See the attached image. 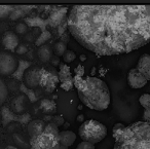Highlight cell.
Listing matches in <instances>:
<instances>
[{"label":"cell","instance_id":"21","mask_svg":"<svg viewBox=\"0 0 150 149\" xmlns=\"http://www.w3.org/2000/svg\"><path fill=\"white\" fill-rule=\"evenodd\" d=\"M13 141L15 145L20 149H29L31 148L30 141L26 138L25 136L21 134H13Z\"/></svg>","mask_w":150,"mask_h":149},{"label":"cell","instance_id":"25","mask_svg":"<svg viewBox=\"0 0 150 149\" xmlns=\"http://www.w3.org/2000/svg\"><path fill=\"white\" fill-rule=\"evenodd\" d=\"M50 38H52V33L46 30V31H44V32H41V34L38 36L35 41V44L37 46H42V45H44L45 42L47 41V40H50Z\"/></svg>","mask_w":150,"mask_h":149},{"label":"cell","instance_id":"1","mask_svg":"<svg viewBox=\"0 0 150 149\" xmlns=\"http://www.w3.org/2000/svg\"><path fill=\"white\" fill-rule=\"evenodd\" d=\"M68 29L97 56L129 54L150 42V5H74Z\"/></svg>","mask_w":150,"mask_h":149},{"label":"cell","instance_id":"39","mask_svg":"<svg viewBox=\"0 0 150 149\" xmlns=\"http://www.w3.org/2000/svg\"><path fill=\"white\" fill-rule=\"evenodd\" d=\"M79 59H80V61H81V62H84V61L86 60V57L84 56V55H80Z\"/></svg>","mask_w":150,"mask_h":149},{"label":"cell","instance_id":"16","mask_svg":"<svg viewBox=\"0 0 150 149\" xmlns=\"http://www.w3.org/2000/svg\"><path fill=\"white\" fill-rule=\"evenodd\" d=\"M40 109L46 115L54 116V114L57 112V104L50 99H42L40 101Z\"/></svg>","mask_w":150,"mask_h":149},{"label":"cell","instance_id":"8","mask_svg":"<svg viewBox=\"0 0 150 149\" xmlns=\"http://www.w3.org/2000/svg\"><path fill=\"white\" fill-rule=\"evenodd\" d=\"M67 7H59V6H52L50 16L47 18L48 25L52 28H58L62 23L68 20L67 17Z\"/></svg>","mask_w":150,"mask_h":149},{"label":"cell","instance_id":"11","mask_svg":"<svg viewBox=\"0 0 150 149\" xmlns=\"http://www.w3.org/2000/svg\"><path fill=\"white\" fill-rule=\"evenodd\" d=\"M46 126V122L43 119H35L32 120L27 126L28 134L30 136V139H33L38 137L44 132Z\"/></svg>","mask_w":150,"mask_h":149},{"label":"cell","instance_id":"26","mask_svg":"<svg viewBox=\"0 0 150 149\" xmlns=\"http://www.w3.org/2000/svg\"><path fill=\"white\" fill-rule=\"evenodd\" d=\"M125 128H127V126H125L123 123H120V122H117V123H115L114 126H113V128H112V136H113V138H114V140L118 139L119 137H120L121 135L123 134V132H125Z\"/></svg>","mask_w":150,"mask_h":149},{"label":"cell","instance_id":"35","mask_svg":"<svg viewBox=\"0 0 150 149\" xmlns=\"http://www.w3.org/2000/svg\"><path fill=\"white\" fill-rule=\"evenodd\" d=\"M28 52V48L26 44H20L19 46H18V48L16 50V53H17L18 55H25L26 53Z\"/></svg>","mask_w":150,"mask_h":149},{"label":"cell","instance_id":"23","mask_svg":"<svg viewBox=\"0 0 150 149\" xmlns=\"http://www.w3.org/2000/svg\"><path fill=\"white\" fill-rule=\"evenodd\" d=\"M20 89L23 92L24 95L27 96L28 99H29V101L31 102V103H35V102L37 101V96H36L35 92H34L32 89L27 87L25 84H21L20 85Z\"/></svg>","mask_w":150,"mask_h":149},{"label":"cell","instance_id":"31","mask_svg":"<svg viewBox=\"0 0 150 149\" xmlns=\"http://www.w3.org/2000/svg\"><path fill=\"white\" fill-rule=\"evenodd\" d=\"M28 30V26L26 23H19L16 26V32L18 34H25Z\"/></svg>","mask_w":150,"mask_h":149},{"label":"cell","instance_id":"34","mask_svg":"<svg viewBox=\"0 0 150 149\" xmlns=\"http://www.w3.org/2000/svg\"><path fill=\"white\" fill-rule=\"evenodd\" d=\"M74 72H75V75H77V76H80V77H83V75H84L83 65H81V64L77 65V67L74 69Z\"/></svg>","mask_w":150,"mask_h":149},{"label":"cell","instance_id":"27","mask_svg":"<svg viewBox=\"0 0 150 149\" xmlns=\"http://www.w3.org/2000/svg\"><path fill=\"white\" fill-rule=\"evenodd\" d=\"M6 98H7V87L5 85V83L3 82L2 79L0 78V108L2 107V105L4 104Z\"/></svg>","mask_w":150,"mask_h":149},{"label":"cell","instance_id":"2","mask_svg":"<svg viewBox=\"0 0 150 149\" xmlns=\"http://www.w3.org/2000/svg\"><path fill=\"white\" fill-rule=\"evenodd\" d=\"M79 100L84 106L96 111H103L109 107L111 94L107 83L101 78L88 76L77 89Z\"/></svg>","mask_w":150,"mask_h":149},{"label":"cell","instance_id":"13","mask_svg":"<svg viewBox=\"0 0 150 149\" xmlns=\"http://www.w3.org/2000/svg\"><path fill=\"white\" fill-rule=\"evenodd\" d=\"M2 44L6 50L13 52L18 48L19 44V38H18L17 34L13 31H7L4 33L2 37Z\"/></svg>","mask_w":150,"mask_h":149},{"label":"cell","instance_id":"3","mask_svg":"<svg viewBox=\"0 0 150 149\" xmlns=\"http://www.w3.org/2000/svg\"><path fill=\"white\" fill-rule=\"evenodd\" d=\"M113 149H150V122H133L115 140Z\"/></svg>","mask_w":150,"mask_h":149},{"label":"cell","instance_id":"37","mask_svg":"<svg viewBox=\"0 0 150 149\" xmlns=\"http://www.w3.org/2000/svg\"><path fill=\"white\" fill-rule=\"evenodd\" d=\"M50 62H52V66H58V65H60V60H59V57H52V60H50Z\"/></svg>","mask_w":150,"mask_h":149},{"label":"cell","instance_id":"28","mask_svg":"<svg viewBox=\"0 0 150 149\" xmlns=\"http://www.w3.org/2000/svg\"><path fill=\"white\" fill-rule=\"evenodd\" d=\"M15 5H0V19H4L11 16Z\"/></svg>","mask_w":150,"mask_h":149},{"label":"cell","instance_id":"36","mask_svg":"<svg viewBox=\"0 0 150 149\" xmlns=\"http://www.w3.org/2000/svg\"><path fill=\"white\" fill-rule=\"evenodd\" d=\"M143 121L150 122V109H144V112H143Z\"/></svg>","mask_w":150,"mask_h":149},{"label":"cell","instance_id":"18","mask_svg":"<svg viewBox=\"0 0 150 149\" xmlns=\"http://www.w3.org/2000/svg\"><path fill=\"white\" fill-rule=\"evenodd\" d=\"M25 23L27 24V26H29V27L40 28L41 32L46 31V26L48 25L47 19L44 20V19H41V18H38V17H35V18H26V19H25Z\"/></svg>","mask_w":150,"mask_h":149},{"label":"cell","instance_id":"30","mask_svg":"<svg viewBox=\"0 0 150 149\" xmlns=\"http://www.w3.org/2000/svg\"><path fill=\"white\" fill-rule=\"evenodd\" d=\"M62 58H63V61H64L65 63H71L76 59V54H75L74 52H72V50H68L66 53H65L64 56H63Z\"/></svg>","mask_w":150,"mask_h":149},{"label":"cell","instance_id":"24","mask_svg":"<svg viewBox=\"0 0 150 149\" xmlns=\"http://www.w3.org/2000/svg\"><path fill=\"white\" fill-rule=\"evenodd\" d=\"M67 44L65 43V42L63 41H58L54 43V54L57 55V57H63L64 56V54L67 52Z\"/></svg>","mask_w":150,"mask_h":149},{"label":"cell","instance_id":"29","mask_svg":"<svg viewBox=\"0 0 150 149\" xmlns=\"http://www.w3.org/2000/svg\"><path fill=\"white\" fill-rule=\"evenodd\" d=\"M139 103L144 109H150V94H143L140 96Z\"/></svg>","mask_w":150,"mask_h":149},{"label":"cell","instance_id":"20","mask_svg":"<svg viewBox=\"0 0 150 149\" xmlns=\"http://www.w3.org/2000/svg\"><path fill=\"white\" fill-rule=\"evenodd\" d=\"M58 76H59V80H60L61 83L64 82V81L72 80L73 79L72 73H71V71H70V67L65 64V63H61L60 64V70H59Z\"/></svg>","mask_w":150,"mask_h":149},{"label":"cell","instance_id":"7","mask_svg":"<svg viewBox=\"0 0 150 149\" xmlns=\"http://www.w3.org/2000/svg\"><path fill=\"white\" fill-rule=\"evenodd\" d=\"M1 115H2V123L4 126L9 124L13 121H17L23 124H25V123L29 124L30 122L32 121L31 116H30L29 113L26 112V113L21 114V115H17V114L11 109H9L8 107L1 108Z\"/></svg>","mask_w":150,"mask_h":149},{"label":"cell","instance_id":"4","mask_svg":"<svg viewBox=\"0 0 150 149\" xmlns=\"http://www.w3.org/2000/svg\"><path fill=\"white\" fill-rule=\"evenodd\" d=\"M31 149H60V131L52 122H47L41 135L30 139Z\"/></svg>","mask_w":150,"mask_h":149},{"label":"cell","instance_id":"40","mask_svg":"<svg viewBox=\"0 0 150 149\" xmlns=\"http://www.w3.org/2000/svg\"><path fill=\"white\" fill-rule=\"evenodd\" d=\"M7 149H18L17 147H13V146H8L7 147Z\"/></svg>","mask_w":150,"mask_h":149},{"label":"cell","instance_id":"17","mask_svg":"<svg viewBox=\"0 0 150 149\" xmlns=\"http://www.w3.org/2000/svg\"><path fill=\"white\" fill-rule=\"evenodd\" d=\"M33 7L34 6H27V5H15V9L11 11L9 18L11 20H15V21L21 19V18L25 17L26 15H28Z\"/></svg>","mask_w":150,"mask_h":149},{"label":"cell","instance_id":"38","mask_svg":"<svg viewBox=\"0 0 150 149\" xmlns=\"http://www.w3.org/2000/svg\"><path fill=\"white\" fill-rule=\"evenodd\" d=\"M76 119H77L78 121L82 122V123L86 121V120H84V115H83V114H79V115L77 116V118H76Z\"/></svg>","mask_w":150,"mask_h":149},{"label":"cell","instance_id":"32","mask_svg":"<svg viewBox=\"0 0 150 149\" xmlns=\"http://www.w3.org/2000/svg\"><path fill=\"white\" fill-rule=\"evenodd\" d=\"M61 87H62L64 91L66 92H69L74 87V83H73V79L72 80H67V81H64V82L61 83Z\"/></svg>","mask_w":150,"mask_h":149},{"label":"cell","instance_id":"14","mask_svg":"<svg viewBox=\"0 0 150 149\" xmlns=\"http://www.w3.org/2000/svg\"><path fill=\"white\" fill-rule=\"evenodd\" d=\"M76 140V135L71 131L60 132V149H68Z\"/></svg>","mask_w":150,"mask_h":149},{"label":"cell","instance_id":"12","mask_svg":"<svg viewBox=\"0 0 150 149\" xmlns=\"http://www.w3.org/2000/svg\"><path fill=\"white\" fill-rule=\"evenodd\" d=\"M140 73L145 76L148 81L150 80V55L144 54L139 58L137 63V67Z\"/></svg>","mask_w":150,"mask_h":149},{"label":"cell","instance_id":"5","mask_svg":"<svg viewBox=\"0 0 150 149\" xmlns=\"http://www.w3.org/2000/svg\"><path fill=\"white\" fill-rule=\"evenodd\" d=\"M78 134L82 141L95 145L106 138L107 128L98 120L88 119L81 123L78 128Z\"/></svg>","mask_w":150,"mask_h":149},{"label":"cell","instance_id":"15","mask_svg":"<svg viewBox=\"0 0 150 149\" xmlns=\"http://www.w3.org/2000/svg\"><path fill=\"white\" fill-rule=\"evenodd\" d=\"M27 107V104H26V96L21 95L18 96L17 98L13 100L11 102V110L15 112L16 114H24L26 113L25 110Z\"/></svg>","mask_w":150,"mask_h":149},{"label":"cell","instance_id":"10","mask_svg":"<svg viewBox=\"0 0 150 149\" xmlns=\"http://www.w3.org/2000/svg\"><path fill=\"white\" fill-rule=\"evenodd\" d=\"M127 84L132 87V89H139L144 87L147 84L148 80L145 78L144 75L138 71L137 68H132L131 70L127 72Z\"/></svg>","mask_w":150,"mask_h":149},{"label":"cell","instance_id":"19","mask_svg":"<svg viewBox=\"0 0 150 149\" xmlns=\"http://www.w3.org/2000/svg\"><path fill=\"white\" fill-rule=\"evenodd\" d=\"M38 54V58L41 62L43 63H47L52 60V48L47 44H44V45L40 46L39 50L37 52Z\"/></svg>","mask_w":150,"mask_h":149},{"label":"cell","instance_id":"9","mask_svg":"<svg viewBox=\"0 0 150 149\" xmlns=\"http://www.w3.org/2000/svg\"><path fill=\"white\" fill-rule=\"evenodd\" d=\"M43 74V68L34 67L25 73V85L29 89L40 87Z\"/></svg>","mask_w":150,"mask_h":149},{"label":"cell","instance_id":"33","mask_svg":"<svg viewBox=\"0 0 150 149\" xmlns=\"http://www.w3.org/2000/svg\"><path fill=\"white\" fill-rule=\"evenodd\" d=\"M76 149H96V147H95V145L92 144V143L82 141V142H80L79 144L77 145Z\"/></svg>","mask_w":150,"mask_h":149},{"label":"cell","instance_id":"6","mask_svg":"<svg viewBox=\"0 0 150 149\" xmlns=\"http://www.w3.org/2000/svg\"><path fill=\"white\" fill-rule=\"evenodd\" d=\"M19 61L8 53H0V74L13 75L17 71Z\"/></svg>","mask_w":150,"mask_h":149},{"label":"cell","instance_id":"22","mask_svg":"<svg viewBox=\"0 0 150 149\" xmlns=\"http://www.w3.org/2000/svg\"><path fill=\"white\" fill-rule=\"evenodd\" d=\"M30 66H31V63L30 62H27V61H19V66H18L17 71L11 76L15 79H17V80H22L24 74H25V71L28 68H30Z\"/></svg>","mask_w":150,"mask_h":149}]
</instances>
